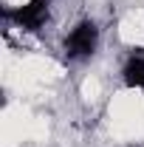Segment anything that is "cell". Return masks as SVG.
<instances>
[{"mask_svg":"<svg viewBox=\"0 0 144 147\" xmlns=\"http://www.w3.org/2000/svg\"><path fill=\"white\" fill-rule=\"evenodd\" d=\"M96 42H99V28H96L90 20H82L71 34L65 37V54L73 57V59L90 57L96 51Z\"/></svg>","mask_w":144,"mask_h":147,"instance_id":"obj_1","label":"cell"},{"mask_svg":"<svg viewBox=\"0 0 144 147\" xmlns=\"http://www.w3.org/2000/svg\"><path fill=\"white\" fill-rule=\"evenodd\" d=\"M48 6H51V0H28L26 6H17L14 11L6 9L3 14H6V20H14L26 31H40L48 20Z\"/></svg>","mask_w":144,"mask_h":147,"instance_id":"obj_2","label":"cell"},{"mask_svg":"<svg viewBox=\"0 0 144 147\" xmlns=\"http://www.w3.org/2000/svg\"><path fill=\"white\" fill-rule=\"evenodd\" d=\"M122 74H124V85L127 88L144 91V48H136V51L130 54V59L124 62Z\"/></svg>","mask_w":144,"mask_h":147,"instance_id":"obj_3","label":"cell"}]
</instances>
